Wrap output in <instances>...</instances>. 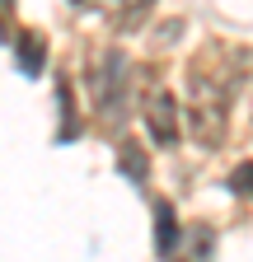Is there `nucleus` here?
<instances>
[{
	"instance_id": "nucleus-1",
	"label": "nucleus",
	"mask_w": 253,
	"mask_h": 262,
	"mask_svg": "<svg viewBox=\"0 0 253 262\" xmlns=\"http://www.w3.org/2000/svg\"><path fill=\"white\" fill-rule=\"evenodd\" d=\"M145 126H150V141H155V145H174V141H178V108H174L169 94H155V98H150Z\"/></svg>"
},
{
	"instance_id": "nucleus-2",
	"label": "nucleus",
	"mask_w": 253,
	"mask_h": 262,
	"mask_svg": "<svg viewBox=\"0 0 253 262\" xmlns=\"http://www.w3.org/2000/svg\"><path fill=\"white\" fill-rule=\"evenodd\" d=\"M43 56H47L43 33H24V42H19V66H24L28 75H38V71H43Z\"/></svg>"
},
{
	"instance_id": "nucleus-3",
	"label": "nucleus",
	"mask_w": 253,
	"mask_h": 262,
	"mask_svg": "<svg viewBox=\"0 0 253 262\" xmlns=\"http://www.w3.org/2000/svg\"><path fill=\"white\" fill-rule=\"evenodd\" d=\"M155 220H160V225H155V253H174V211H169V202H160V206H155Z\"/></svg>"
},
{
	"instance_id": "nucleus-4",
	"label": "nucleus",
	"mask_w": 253,
	"mask_h": 262,
	"mask_svg": "<svg viewBox=\"0 0 253 262\" xmlns=\"http://www.w3.org/2000/svg\"><path fill=\"white\" fill-rule=\"evenodd\" d=\"M230 183H235V192H244V196H253V164H239V169L230 173Z\"/></svg>"
},
{
	"instance_id": "nucleus-5",
	"label": "nucleus",
	"mask_w": 253,
	"mask_h": 262,
	"mask_svg": "<svg viewBox=\"0 0 253 262\" xmlns=\"http://www.w3.org/2000/svg\"><path fill=\"white\" fill-rule=\"evenodd\" d=\"M10 5H14V0H0V10H10Z\"/></svg>"
}]
</instances>
